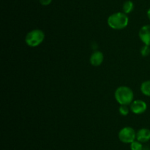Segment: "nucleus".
I'll list each match as a JSON object with an SVG mask.
<instances>
[{
  "instance_id": "1",
  "label": "nucleus",
  "mask_w": 150,
  "mask_h": 150,
  "mask_svg": "<svg viewBox=\"0 0 150 150\" xmlns=\"http://www.w3.org/2000/svg\"><path fill=\"white\" fill-rule=\"evenodd\" d=\"M114 98L120 105H129L134 100V93L130 87L121 85L116 89Z\"/></svg>"
},
{
  "instance_id": "2",
  "label": "nucleus",
  "mask_w": 150,
  "mask_h": 150,
  "mask_svg": "<svg viewBox=\"0 0 150 150\" xmlns=\"http://www.w3.org/2000/svg\"><path fill=\"white\" fill-rule=\"evenodd\" d=\"M107 23L111 29L120 30L127 27L129 24V18L123 12H117L108 16Z\"/></svg>"
},
{
  "instance_id": "3",
  "label": "nucleus",
  "mask_w": 150,
  "mask_h": 150,
  "mask_svg": "<svg viewBox=\"0 0 150 150\" xmlns=\"http://www.w3.org/2000/svg\"><path fill=\"white\" fill-rule=\"evenodd\" d=\"M45 32L40 29H35L27 32L25 37V43L29 47H38L45 39Z\"/></svg>"
},
{
  "instance_id": "4",
  "label": "nucleus",
  "mask_w": 150,
  "mask_h": 150,
  "mask_svg": "<svg viewBox=\"0 0 150 150\" xmlns=\"http://www.w3.org/2000/svg\"><path fill=\"white\" fill-rule=\"evenodd\" d=\"M136 130L131 126H125L122 128L118 133V138L124 144H131L136 139Z\"/></svg>"
},
{
  "instance_id": "5",
  "label": "nucleus",
  "mask_w": 150,
  "mask_h": 150,
  "mask_svg": "<svg viewBox=\"0 0 150 150\" xmlns=\"http://www.w3.org/2000/svg\"><path fill=\"white\" fill-rule=\"evenodd\" d=\"M130 110L132 113L136 115L142 114L147 110V104L143 100H133V102L130 104Z\"/></svg>"
},
{
  "instance_id": "6",
  "label": "nucleus",
  "mask_w": 150,
  "mask_h": 150,
  "mask_svg": "<svg viewBox=\"0 0 150 150\" xmlns=\"http://www.w3.org/2000/svg\"><path fill=\"white\" fill-rule=\"evenodd\" d=\"M139 37L144 45L150 46V24L144 25L139 32Z\"/></svg>"
},
{
  "instance_id": "7",
  "label": "nucleus",
  "mask_w": 150,
  "mask_h": 150,
  "mask_svg": "<svg viewBox=\"0 0 150 150\" xmlns=\"http://www.w3.org/2000/svg\"><path fill=\"white\" fill-rule=\"evenodd\" d=\"M104 60V55L102 51H94L89 57V62L91 65L95 67L100 66L103 63Z\"/></svg>"
},
{
  "instance_id": "8",
  "label": "nucleus",
  "mask_w": 150,
  "mask_h": 150,
  "mask_svg": "<svg viewBox=\"0 0 150 150\" xmlns=\"http://www.w3.org/2000/svg\"><path fill=\"white\" fill-rule=\"evenodd\" d=\"M136 140L141 143H146L150 140V129L142 128L136 132Z\"/></svg>"
},
{
  "instance_id": "9",
  "label": "nucleus",
  "mask_w": 150,
  "mask_h": 150,
  "mask_svg": "<svg viewBox=\"0 0 150 150\" xmlns=\"http://www.w3.org/2000/svg\"><path fill=\"white\" fill-rule=\"evenodd\" d=\"M140 90L144 95L150 97V80H146L142 82Z\"/></svg>"
},
{
  "instance_id": "10",
  "label": "nucleus",
  "mask_w": 150,
  "mask_h": 150,
  "mask_svg": "<svg viewBox=\"0 0 150 150\" xmlns=\"http://www.w3.org/2000/svg\"><path fill=\"white\" fill-rule=\"evenodd\" d=\"M133 9H134V4L133 1H130V0L125 1L122 6L123 13H125V14H129L133 12Z\"/></svg>"
},
{
  "instance_id": "11",
  "label": "nucleus",
  "mask_w": 150,
  "mask_h": 150,
  "mask_svg": "<svg viewBox=\"0 0 150 150\" xmlns=\"http://www.w3.org/2000/svg\"><path fill=\"white\" fill-rule=\"evenodd\" d=\"M130 149L131 150H143L142 143L139 141H134L130 144Z\"/></svg>"
},
{
  "instance_id": "12",
  "label": "nucleus",
  "mask_w": 150,
  "mask_h": 150,
  "mask_svg": "<svg viewBox=\"0 0 150 150\" xmlns=\"http://www.w3.org/2000/svg\"><path fill=\"white\" fill-rule=\"evenodd\" d=\"M127 106L128 105H120V108H119V112H120L121 116H127L128 115L130 110L129 109V107Z\"/></svg>"
},
{
  "instance_id": "13",
  "label": "nucleus",
  "mask_w": 150,
  "mask_h": 150,
  "mask_svg": "<svg viewBox=\"0 0 150 150\" xmlns=\"http://www.w3.org/2000/svg\"><path fill=\"white\" fill-rule=\"evenodd\" d=\"M140 53L143 57H146L150 54V46L146 45H144L141 48Z\"/></svg>"
},
{
  "instance_id": "14",
  "label": "nucleus",
  "mask_w": 150,
  "mask_h": 150,
  "mask_svg": "<svg viewBox=\"0 0 150 150\" xmlns=\"http://www.w3.org/2000/svg\"><path fill=\"white\" fill-rule=\"evenodd\" d=\"M40 3L43 6H48L51 3L52 0H39Z\"/></svg>"
},
{
  "instance_id": "15",
  "label": "nucleus",
  "mask_w": 150,
  "mask_h": 150,
  "mask_svg": "<svg viewBox=\"0 0 150 150\" xmlns=\"http://www.w3.org/2000/svg\"><path fill=\"white\" fill-rule=\"evenodd\" d=\"M146 15H147L148 19H149V20H150V8H149V9H148L147 12H146Z\"/></svg>"
}]
</instances>
